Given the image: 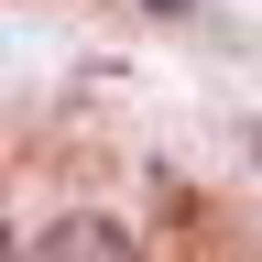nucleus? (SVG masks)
<instances>
[{"label":"nucleus","mask_w":262,"mask_h":262,"mask_svg":"<svg viewBox=\"0 0 262 262\" xmlns=\"http://www.w3.org/2000/svg\"><path fill=\"white\" fill-rule=\"evenodd\" d=\"M22 251H44V262H120L131 229L98 219V208H77V219H44V241H22Z\"/></svg>","instance_id":"nucleus-1"},{"label":"nucleus","mask_w":262,"mask_h":262,"mask_svg":"<svg viewBox=\"0 0 262 262\" xmlns=\"http://www.w3.org/2000/svg\"><path fill=\"white\" fill-rule=\"evenodd\" d=\"M11 251H22V241H11V219H0V262H11Z\"/></svg>","instance_id":"nucleus-2"}]
</instances>
